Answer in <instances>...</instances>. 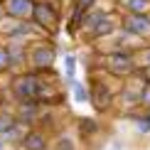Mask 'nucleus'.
<instances>
[{"label":"nucleus","mask_w":150,"mask_h":150,"mask_svg":"<svg viewBox=\"0 0 150 150\" xmlns=\"http://www.w3.org/2000/svg\"><path fill=\"white\" fill-rule=\"evenodd\" d=\"M111 81H116L113 76H106L98 69L93 74H86V86H89V103L93 106L96 113H108L116 106V93L121 86H111Z\"/></svg>","instance_id":"1"},{"label":"nucleus","mask_w":150,"mask_h":150,"mask_svg":"<svg viewBox=\"0 0 150 150\" xmlns=\"http://www.w3.org/2000/svg\"><path fill=\"white\" fill-rule=\"evenodd\" d=\"M30 22L37 25L47 37H54L62 27V12H57L47 0H35V8H32V17Z\"/></svg>","instance_id":"4"},{"label":"nucleus","mask_w":150,"mask_h":150,"mask_svg":"<svg viewBox=\"0 0 150 150\" xmlns=\"http://www.w3.org/2000/svg\"><path fill=\"white\" fill-rule=\"evenodd\" d=\"M106 15H108V10H106V8H98V5H96V8H91V10H86V12H81V20H79V37H81V35H89ZM79 37H76V40H79Z\"/></svg>","instance_id":"12"},{"label":"nucleus","mask_w":150,"mask_h":150,"mask_svg":"<svg viewBox=\"0 0 150 150\" xmlns=\"http://www.w3.org/2000/svg\"><path fill=\"white\" fill-rule=\"evenodd\" d=\"M57 62V42L52 40H35L30 42L27 52V69H47Z\"/></svg>","instance_id":"5"},{"label":"nucleus","mask_w":150,"mask_h":150,"mask_svg":"<svg viewBox=\"0 0 150 150\" xmlns=\"http://www.w3.org/2000/svg\"><path fill=\"white\" fill-rule=\"evenodd\" d=\"M25 133H27V128H25V126H20V123H15L12 128L3 130V133H0V138H3L5 143H8V145L17 148V145H20V140H22V135H25Z\"/></svg>","instance_id":"16"},{"label":"nucleus","mask_w":150,"mask_h":150,"mask_svg":"<svg viewBox=\"0 0 150 150\" xmlns=\"http://www.w3.org/2000/svg\"><path fill=\"white\" fill-rule=\"evenodd\" d=\"M0 96H5V89H3V86H0Z\"/></svg>","instance_id":"26"},{"label":"nucleus","mask_w":150,"mask_h":150,"mask_svg":"<svg viewBox=\"0 0 150 150\" xmlns=\"http://www.w3.org/2000/svg\"><path fill=\"white\" fill-rule=\"evenodd\" d=\"M98 52V49H96ZM101 59H98V67L106 76H113L118 81L128 79L130 74L138 69V62H135V47L128 49H113V52H98Z\"/></svg>","instance_id":"2"},{"label":"nucleus","mask_w":150,"mask_h":150,"mask_svg":"<svg viewBox=\"0 0 150 150\" xmlns=\"http://www.w3.org/2000/svg\"><path fill=\"white\" fill-rule=\"evenodd\" d=\"M54 150H79V140L74 135H69L67 130H62L54 138Z\"/></svg>","instance_id":"17"},{"label":"nucleus","mask_w":150,"mask_h":150,"mask_svg":"<svg viewBox=\"0 0 150 150\" xmlns=\"http://www.w3.org/2000/svg\"><path fill=\"white\" fill-rule=\"evenodd\" d=\"M15 113H12L10 108H5V111H0V133H3V130H8V128H12L15 126Z\"/></svg>","instance_id":"21"},{"label":"nucleus","mask_w":150,"mask_h":150,"mask_svg":"<svg viewBox=\"0 0 150 150\" xmlns=\"http://www.w3.org/2000/svg\"><path fill=\"white\" fill-rule=\"evenodd\" d=\"M5 10V17L10 20H30L32 17L35 0H0Z\"/></svg>","instance_id":"10"},{"label":"nucleus","mask_w":150,"mask_h":150,"mask_svg":"<svg viewBox=\"0 0 150 150\" xmlns=\"http://www.w3.org/2000/svg\"><path fill=\"white\" fill-rule=\"evenodd\" d=\"M118 32H123L126 37L150 40V15H121Z\"/></svg>","instance_id":"7"},{"label":"nucleus","mask_w":150,"mask_h":150,"mask_svg":"<svg viewBox=\"0 0 150 150\" xmlns=\"http://www.w3.org/2000/svg\"><path fill=\"white\" fill-rule=\"evenodd\" d=\"M5 49H8L10 76H12V74H20V71L27 69V52H30V42L10 40V42H5Z\"/></svg>","instance_id":"8"},{"label":"nucleus","mask_w":150,"mask_h":150,"mask_svg":"<svg viewBox=\"0 0 150 150\" xmlns=\"http://www.w3.org/2000/svg\"><path fill=\"white\" fill-rule=\"evenodd\" d=\"M135 62H138V67L150 71V45H140L135 47Z\"/></svg>","instance_id":"19"},{"label":"nucleus","mask_w":150,"mask_h":150,"mask_svg":"<svg viewBox=\"0 0 150 150\" xmlns=\"http://www.w3.org/2000/svg\"><path fill=\"white\" fill-rule=\"evenodd\" d=\"M140 108L143 111H150V84L143 86V91H140Z\"/></svg>","instance_id":"23"},{"label":"nucleus","mask_w":150,"mask_h":150,"mask_svg":"<svg viewBox=\"0 0 150 150\" xmlns=\"http://www.w3.org/2000/svg\"><path fill=\"white\" fill-rule=\"evenodd\" d=\"M47 79L37 76L30 69H25L20 74H12L10 76V84H8V93L12 96L15 103H22V101H40V93H42V86H45Z\"/></svg>","instance_id":"3"},{"label":"nucleus","mask_w":150,"mask_h":150,"mask_svg":"<svg viewBox=\"0 0 150 150\" xmlns=\"http://www.w3.org/2000/svg\"><path fill=\"white\" fill-rule=\"evenodd\" d=\"M133 123H135V133L138 135H148L150 133V111H143Z\"/></svg>","instance_id":"20"},{"label":"nucleus","mask_w":150,"mask_h":150,"mask_svg":"<svg viewBox=\"0 0 150 150\" xmlns=\"http://www.w3.org/2000/svg\"><path fill=\"white\" fill-rule=\"evenodd\" d=\"M20 150H49V135L40 128H27V133L22 135Z\"/></svg>","instance_id":"11"},{"label":"nucleus","mask_w":150,"mask_h":150,"mask_svg":"<svg viewBox=\"0 0 150 150\" xmlns=\"http://www.w3.org/2000/svg\"><path fill=\"white\" fill-rule=\"evenodd\" d=\"M118 22H121V15H116V8L113 10H108V15L103 17L101 22L96 25V27L91 30L89 35H81L79 40H84L86 45H98L101 40H108V37H113L116 32H118Z\"/></svg>","instance_id":"6"},{"label":"nucleus","mask_w":150,"mask_h":150,"mask_svg":"<svg viewBox=\"0 0 150 150\" xmlns=\"http://www.w3.org/2000/svg\"><path fill=\"white\" fill-rule=\"evenodd\" d=\"M62 64H64V79H67V81L76 79V69H79V59H76V54L67 52L64 59H62Z\"/></svg>","instance_id":"18"},{"label":"nucleus","mask_w":150,"mask_h":150,"mask_svg":"<svg viewBox=\"0 0 150 150\" xmlns=\"http://www.w3.org/2000/svg\"><path fill=\"white\" fill-rule=\"evenodd\" d=\"M67 86H69L71 98H74L76 103H89V86H86V81L71 79V81H67Z\"/></svg>","instance_id":"15"},{"label":"nucleus","mask_w":150,"mask_h":150,"mask_svg":"<svg viewBox=\"0 0 150 150\" xmlns=\"http://www.w3.org/2000/svg\"><path fill=\"white\" fill-rule=\"evenodd\" d=\"M5 20V10H3V3H0V22Z\"/></svg>","instance_id":"25"},{"label":"nucleus","mask_w":150,"mask_h":150,"mask_svg":"<svg viewBox=\"0 0 150 150\" xmlns=\"http://www.w3.org/2000/svg\"><path fill=\"white\" fill-rule=\"evenodd\" d=\"M116 10H121V15H148L150 0H116Z\"/></svg>","instance_id":"14"},{"label":"nucleus","mask_w":150,"mask_h":150,"mask_svg":"<svg viewBox=\"0 0 150 150\" xmlns=\"http://www.w3.org/2000/svg\"><path fill=\"white\" fill-rule=\"evenodd\" d=\"M98 133H101V123H98V118H93V116L76 118V135H79V140L89 143V140L96 138Z\"/></svg>","instance_id":"13"},{"label":"nucleus","mask_w":150,"mask_h":150,"mask_svg":"<svg viewBox=\"0 0 150 150\" xmlns=\"http://www.w3.org/2000/svg\"><path fill=\"white\" fill-rule=\"evenodd\" d=\"M0 74H10V64H8V49L0 42Z\"/></svg>","instance_id":"22"},{"label":"nucleus","mask_w":150,"mask_h":150,"mask_svg":"<svg viewBox=\"0 0 150 150\" xmlns=\"http://www.w3.org/2000/svg\"><path fill=\"white\" fill-rule=\"evenodd\" d=\"M0 150H15V148H12V145H8V143L0 138Z\"/></svg>","instance_id":"24"},{"label":"nucleus","mask_w":150,"mask_h":150,"mask_svg":"<svg viewBox=\"0 0 150 150\" xmlns=\"http://www.w3.org/2000/svg\"><path fill=\"white\" fill-rule=\"evenodd\" d=\"M40 111H42V106L40 101H22V103H15V121L20 123V126L25 128H35V123H37V118H40Z\"/></svg>","instance_id":"9"}]
</instances>
